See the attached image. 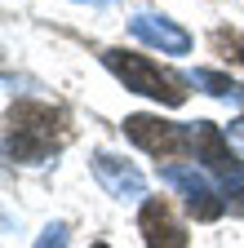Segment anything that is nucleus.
<instances>
[{
	"instance_id": "1",
	"label": "nucleus",
	"mask_w": 244,
	"mask_h": 248,
	"mask_svg": "<svg viewBox=\"0 0 244 248\" xmlns=\"http://www.w3.org/2000/svg\"><path fill=\"white\" fill-rule=\"evenodd\" d=\"M63 142V115L40 102H18L9 111V129H5V155L18 164H40L58 151Z\"/></svg>"
},
{
	"instance_id": "2",
	"label": "nucleus",
	"mask_w": 244,
	"mask_h": 248,
	"mask_svg": "<svg viewBox=\"0 0 244 248\" xmlns=\"http://www.w3.org/2000/svg\"><path fill=\"white\" fill-rule=\"evenodd\" d=\"M102 67L125 89L142 93V98H156L160 107H182V102H187V89H182V84H191V80L178 76V71H169V67H160V62H151V58H142V53L107 49L102 53Z\"/></svg>"
},
{
	"instance_id": "3",
	"label": "nucleus",
	"mask_w": 244,
	"mask_h": 248,
	"mask_svg": "<svg viewBox=\"0 0 244 248\" xmlns=\"http://www.w3.org/2000/svg\"><path fill=\"white\" fill-rule=\"evenodd\" d=\"M125 133L146 155H160V160L195 151V124H173V120H160V115H129L125 120Z\"/></svg>"
},
{
	"instance_id": "4",
	"label": "nucleus",
	"mask_w": 244,
	"mask_h": 248,
	"mask_svg": "<svg viewBox=\"0 0 244 248\" xmlns=\"http://www.w3.org/2000/svg\"><path fill=\"white\" fill-rule=\"evenodd\" d=\"M164 182L178 186V191L187 195V208H191L195 222H218V217L227 213V200H218L213 182H209L195 164H169V169H164Z\"/></svg>"
},
{
	"instance_id": "5",
	"label": "nucleus",
	"mask_w": 244,
	"mask_h": 248,
	"mask_svg": "<svg viewBox=\"0 0 244 248\" xmlns=\"http://www.w3.org/2000/svg\"><path fill=\"white\" fill-rule=\"evenodd\" d=\"M94 177L102 182V191L107 195H115V200H142L146 195V177L129 164V160H120V155H111V151H98L94 155Z\"/></svg>"
},
{
	"instance_id": "6",
	"label": "nucleus",
	"mask_w": 244,
	"mask_h": 248,
	"mask_svg": "<svg viewBox=\"0 0 244 248\" xmlns=\"http://www.w3.org/2000/svg\"><path fill=\"white\" fill-rule=\"evenodd\" d=\"M129 31H133L142 45L160 49V53H187L191 49V36L173 18H164V14H133L129 18Z\"/></svg>"
},
{
	"instance_id": "7",
	"label": "nucleus",
	"mask_w": 244,
	"mask_h": 248,
	"mask_svg": "<svg viewBox=\"0 0 244 248\" xmlns=\"http://www.w3.org/2000/svg\"><path fill=\"white\" fill-rule=\"evenodd\" d=\"M195 160H204V169H213L218 177H231V173L244 169L235 160V146L227 142V129H218V124H209V120L195 124Z\"/></svg>"
},
{
	"instance_id": "8",
	"label": "nucleus",
	"mask_w": 244,
	"mask_h": 248,
	"mask_svg": "<svg viewBox=\"0 0 244 248\" xmlns=\"http://www.w3.org/2000/svg\"><path fill=\"white\" fill-rule=\"evenodd\" d=\"M142 239L146 248H187V231H182V222L160 204V200H146L142 204Z\"/></svg>"
},
{
	"instance_id": "9",
	"label": "nucleus",
	"mask_w": 244,
	"mask_h": 248,
	"mask_svg": "<svg viewBox=\"0 0 244 248\" xmlns=\"http://www.w3.org/2000/svg\"><path fill=\"white\" fill-rule=\"evenodd\" d=\"M187 80H191V84H200L204 93H213V98H231V102H240V98H244V89H240L235 80L218 76V71H191Z\"/></svg>"
},
{
	"instance_id": "10",
	"label": "nucleus",
	"mask_w": 244,
	"mask_h": 248,
	"mask_svg": "<svg viewBox=\"0 0 244 248\" xmlns=\"http://www.w3.org/2000/svg\"><path fill=\"white\" fill-rule=\"evenodd\" d=\"M222 200H227L231 213H244V169L231 173V177H222Z\"/></svg>"
},
{
	"instance_id": "11",
	"label": "nucleus",
	"mask_w": 244,
	"mask_h": 248,
	"mask_svg": "<svg viewBox=\"0 0 244 248\" xmlns=\"http://www.w3.org/2000/svg\"><path fill=\"white\" fill-rule=\"evenodd\" d=\"M36 248H67V226H63V222H49L45 235L36 239Z\"/></svg>"
},
{
	"instance_id": "12",
	"label": "nucleus",
	"mask_w": 244,
	"mask_h": 248,
	"mask_svg": "<svg viewBox=\"0 0 244 248\" xmlns=\"http://www.w3.org/2000/svg\"><path fill=\"white\" fill-rule=\"evenodd\" d=\"M227 142H231V146L244 155V115H235V120L227 124Z\"/></svg>"
},
{
	"instance_id": "13",
	"label": "nucleus",
	"mask_w": 244,
	"mask_h": 248,
	"mask_svg": "<svg viewBox=\"0 0 244 248\" xmlns=\"http://www.w3.org/2000/svg\"><path fill=\"white\" fill-rule=\"evenodd\" d=\"M80 5H115V0H80Z\"/></svg>"
},
{
	"instance_id": "14",
	"label": "nucleus",
	"mask_w": 244,
	"mask_h": 248,
	"mask_svg": "<svg viewBox=\"0 0 244 248\" xmlns=\"http://www.w3.org/2000/svg\"><path fill=\"white\" fill-rule=\"evenodd\" d=\"M94 248H111V244H94Z\"/></svg>"
}]
</instances>
